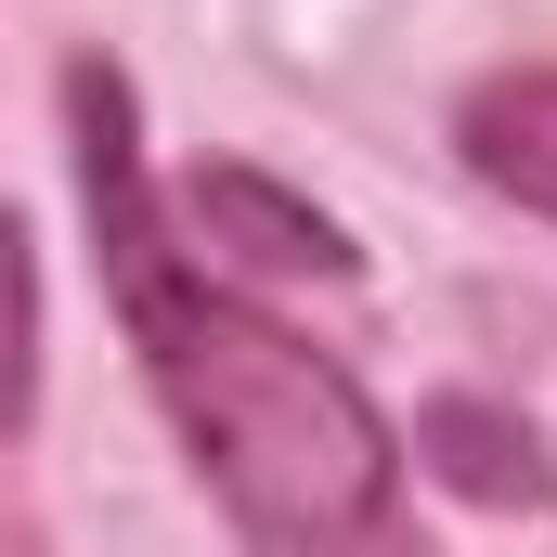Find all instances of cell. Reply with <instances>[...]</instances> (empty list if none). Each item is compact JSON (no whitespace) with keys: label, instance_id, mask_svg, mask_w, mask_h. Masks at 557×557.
<instances>
[{"label":"cell","instance_id":"obj_1","mask_svg":"<svg viewBox=\"0 0 557 557\" xmlns=\"http://www.w3.org/2000/svg\"><path fill=\"white\" fill-rule=\"evenodd\" d=\"M78 182H91V234L104 285L131 311V350L156 376L169 428L195 441V467L221 480L234 532L260 557H403V441L389 416L311 350L234 273H208L131 143V91L104 65H78Z\"/></svg>","mask_w":557,"mask_h":557},{"label":"cell","instance_id":"obj_3","mask_svg":"<svg viewBox=\"0 0 557 557\" xmlns=\"http://www.w3.org/2000/svg\"><path fill=\"white\" fill-rule=\"evenodd\" d=\"M182 208L208 221V247H247V260H273V273H337V260H350V247H337V221H311V208L273 195L260 169H208Z\"/></svg>","mask_w":557,"mask_h":557},{"label":"cell","instance_id":"obj_4","mask_svg":"<svg viewBox=\"0 0 557 557\" xmlns=\"http://www.w3.org/2000/svg\"><path fill=\"white\" fill-rule=\"evenodd\" d=\"M26 389H39V260L0 221V441L26 428Z\"/></svg>","mask_w":557,"mask_h":557},{"label":"cell","instance_id":"obj_2","mask_svg":"<svg viewBox=\"0 0 557 557\" xmlns=\"http://www.w3.org/2000/svg\"><path fill=\"white\" fill-rule=\"evenodd\" d=\"M454 143L493 195H519L532 221H557V65H506L454 104Z\"/></svg>","mask_w":557,"mask_h":557}]
</instances>
